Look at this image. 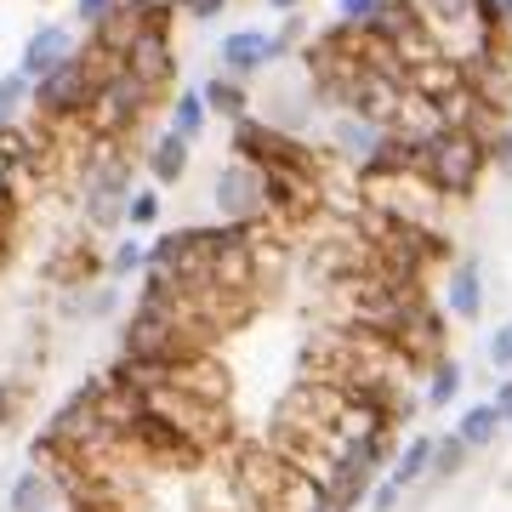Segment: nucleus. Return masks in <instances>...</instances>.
Here are the masks:
<instances>
[{
    "mask_svg": "<svg viewBox=\"0 0 512 512\" xmlns=\"http://www.w3.org/2000/svg\"><path fill=\"white\" fill-rule=\"evenodd\" d=\"M109 74H114V63H103V57L86 46V52H74L63 69H52L46 80H35L29 114H35V120H46V126H74V120H86L97 86H103Z\"/></svg>",
    "mask_w": 512,
    "mask_h": 512,
    "instance_id": "1",
    "label": "nucleus"
},
{
    "mask_svg": "<svg viewBox=\"0 0 512 512\" xmlns=\"http://www.w3.org/2000/svg\"><path fill=\"white\" fill-rule=\"evenodd\" d=\"M131 165L126 154H120V143H97L92 154H86V171H80V217H86V228H97V234H109V228H120L131 211Z\"/></svg>",
    "mask_w": 512,
    "mask_h": 512,
    "instance_id": "2",
    "label": "nucleus"
},
{
    "mask_svg": "<svg viewBox=\"0 0 512 512\" xmlns=\"http://www.w3.org/2000/svg\"><path fill=\"white\" fill-rule=\"evenodd\" d=\"M484 165H490V148L478 143V137H467V131L444 126V131H433V137L421 143L416 171H421L433 188H439L444 200H473V188H478V177H484Z\"/></svg>",
    "mask_w": 512,
    "mask_h": 512,
    "instance_id": "3",
    "label": "nucleus"
},
{
    "mask_svg": "<svg viewBox=\"0 0 512 512\" xmlns=\"http://www.w3.org/2000/svg\"><path fill=\"white\" fill-rule=\"evenodd\" d=\"M148 416L165 421L171 433H183L200 456H211V450L228 444V416H222V404L194 399V393H183V387H171V382L148 387Z\"/></svg>",
    "mask_w": 512,
    "mask_h": 512,
    "instance_id": "4",
    "label": "nucleus"
},
{
    "mask_svg": "<svg viewBox=\"0 0 512 512\" xmlns=\"http://www.w3.org/2000/svg\"><path fill=\"white\" fill-rule=\"evenodd\" d=\"M148 103H154V92H148L143 80L131 69H114L103 86H97V97H92V109H86V137L92 143H120V137H131V126H143V114H148Z\"/></svg>",
    "mask_w": 512,
    "mask_h": 512,
    "instance_id": "5",
    "label": "nucleus"
},
{
    "mask_svg": "<svg viewBox=\"0 0 512 512\" xmlns=\"http://www.w3.org/2000/svg\"><path fill=\"white\" fill-rule=\"evenodd\" d=\"M211 194H217V217L234 222V228H256V222H268L274 211H268V171L251 160H228L217 171V183H211Z\"/></svg>",
    "mask_w": 512,
    "mask_h": 512,
    "instance_id": "6",
    "label": "nucleus"
},
{
    "mask_svg": "<svg viewBox=\"0 0 512 512\" xmlns=\"http://www.w3.org/2000/svg\"><path fill=\"white\" fill-rule=\"evenodd\" d=\"M126 69L137 74L154 97H160L165 86L177 80V46H171V29H143L137 46H131V57H126Z\"/></svg>",
    "mask_w": 512,
    "mask_h": 512,
    "instance_id": "7",
    "label": "nucleus"
},
{
    "mask_svg": "<svg viewBox=\"0 0 512 512\" xmlns=\"http://www.w3.org/2000/svg\"><path fill=\"white\" fill-rule=\"evenodd\" d=\"M222 57V74H234V80H245V74H262L279 63V46L268 29H234V35H222L217 46Z\"/></svg>",
    "mask_w": 512,
    "mask_h": 512,
    "instance_id": "8",
    "label": "nucleus"
},
{
    "mask_svg": "<svg viewBox=\"0 0 512 512\" xmlns=\"http://www.w3.org/2000/svg\"><path fill=\"white\" fill-rule=\"evenodd\" d=\"M74 57V29L69 23H40L35 35H29V46H23L18 57V74L23 80H46L52 69H63Z\"/></svg>",
    "mask_w": 512,
    "mask_h": 512,
    "instance_id": "9",
    "label": "nucleus"
},
{
    "mask_svg": "<svg viewBox=\"0 0 512 512\" xmlns=\"http://www.w3.org/2000/svg\"><path fill=\"white\" fill-rule=\"evenodd\" d=\"M387 131L365 114H336V126H330V148H336V160H348L353 171H365L376 154H382Z\"/></svg>",
    "mask_w": 512,
    "mask_h": 512,
    "instance_id": "10",
    "label": "nucleus"
},
{
    "mask_svg": "<svg viewBox=\"0 0 512 512\" xmlns=\"http://www.w3.org/2000/svg\"><path fill=\"white\" fill-rule=\"evenodd\" d=\"M12 512H74V501H69V490L57 484V473L29 467V473H18V484H12Z\"/></svg>",
    "mask_w": 512,
    "mask_h": 512,
    "instance_id": "11",
    "label": "nucleus"
},
{
    "mask_svg": "<svg viewBox=\"0 0 512 512\" xmlns=\"http://www.w3.org/2000/svg\"><path fill=\"white\" fill-rule=\"evenodd\" d=\"M450 319H478L484 313V268H478L473 256H461L450 279H444V302H439Z\"/></svg>",
    "mask_w": 512,
    "mask_h": 512,
    "instance_id": "12",
    "label": "nucleus"
},
{
    "mask_svg": "<svg viewBox=\"0 0 512 512\" xmlns=\"http://www.w3.org/2000/svg\"><path fill=\"white\" fill-rule=\"evenodd\" d=\"M143 160H148V177H154L160 188H171V183H183V177H188L194 143H188V137H177V131H160V137L143 148Z\"/></svg>",
    "mask_w": 512,
    "mask_h": 512,
    "instance_id": "13",
    "label": "nucleus"
},
{
    "mask_svg": "<svg viewBox=\"0 0 512 512\" xmlns=\"http://www.w3.org/2000/svg\"><path fill=\"white\" fill-rule=\"evenodd\" d=\"M97 268H103V262H97L92 239H63V245L46 256V279H52V285H86Z\"/></svg>",
    "mask_w": 512,
    "mask_h": 512,
    "instance_id": "14",
    "label": "nucleus"
},
{
    "mask_svg": "<svg viewBox=\"0 0 512 512\" xmlns=\"http://www.w3.org/2000/svg\"><path fill=\"white\" fill-rule=\"evenodd\" d=\"M416 6H421V23L444 40V52H450V35L456 29H478V0H416Z\"/></svg>",
    "mask_w": 512,
    "mask_h": 512,
    "instance_id": "15",
    "label": "nucleus"
},
{
    "mask_svg": "<svg viewBox=\"0 0 512 512\" xmlns=\"http://www.w3.org/2000/svg\"><path fill=\"white\" fill-rule=\"evenodd\" d=\"M200 92H205V109L222 114L228 126H239V120L251 114V97H245V86H239L234 74H211V80H205Z\"/></svg>",
    "mask_w": 512,
    "mask_h": 512,
    "instance_id": "16",
    "label": "nucleus"
},
{
    "mask_svg": "<svg viewBox=\"0 0 512 512\" xmlns=\"http://www.w3.org/2000/svg\"><path fill=\"white\" fill-rule=\"evenodd\" d=\"M456 433L467 439V450H490L495 433H501V410H495V399L473 404V410H467V416L456 421Z\"/></svg>",
    "mask_w": 512,
    "mask_h": 512,
    "instance_id": "17",
    "label": "nucleus"
},
{
    "mask_svg": "<svg viewBox=\"0 0 512 512\" xmlns=\"http://www.w3.org/2000/svg\"><path fill=\"white\" fill-rule=\"evenodd\" d=\"M387 478H399L404 490H416L421 478H433V439H427V433H421V439H410L399 450V461H393V473Z\"/></svg>",
    "mask_w": 512,
    "mask_h": 512,
    "instance_id": "18",
    "label": "nucleus"
},
{
    "mask_svg": "<svg viewBox=\"0 0 512 512\" xmlns=\"http://www.w3.org/2000/svg\"><path fill=\"white\" fill-rule=\"evenodd\" d=\"M205 114H211V109H205V92H200V86H194V92H177V103H171V131L194 143V137L205 131Z\"/></svg>",
    "mask_w": 512,
    "mask_h": 512,
    "instance_id": "19",
    "label": "nucleus"
},
{
    "mask_svg": "<svg viewBox=\"0 0 512 512\" xmlns=\"http://www.w3.org/2000/svg\"><path fill=\"white\" fill-rule=\"evenodd\" d=\"M461 382H467V370L456 365V359H439V365H433V382H427V410H450V399H456L461 393Z\"/></svg>",
    "mask_w": 512,
    "mask_h": 512,
    "instance_id": "20",
    "label": "nucleus"
},
{
    "mask_svg": "<svg viewBox=\"0 0 512 512\" xmlns=\"http://www.w3.org/2000/svg\"><path fill=\"white\" fill-rule=\"evenodd\" d=\"M29 97H35V80H23L18 69L0 74V126H18L23 109H29Z\"/></svg>",
    "mask_w": 512,
    "mask_h": 512,
    "instance_id": "21",
    "label": "nucleus"
},
{
    "mask_svg": "<svg viewBox=\"0 0 512 512\" xmlns=\"http://www.w3.org/2000/svg\"><path fill=\"white\" fill-rule=\"evenodd\" d=\"M467 439L461 433H444V439H433V478H456L461 467H467Z\"/></svg>",
    "mask_w": 512,
    "mask_h": 512,
    "instance_id": "22",
    "label": "nucleus"
},
{
    "mask_svg": "<svg viewBox=\"0 0 512 512\" xmlns=\"http://www.w3.org/2000/svg\"><path fill=\"white\" fill-rule=\"evenodd\" d=\"M137 268H148V245L143 239H120L114 256H109V279H126V274H137Z\"/></svg>",
    "mask_w": 512,
    "mask_h": 512,
    "instance_id": "23",
    "label": "nucleus"
},
{
    "mask_svg": "<svg viewBox=\"0 0 512 512\" xmlns=\"http://www.w3.org/2000/svg\"><path fill=\"white\" fill-rule=\"evenodd\" d=\"M23 404H29V382L12 376V382H0V427H12L23 416Z\"/></svg>",
    "mask_w": 512,
    "mask_h": 512,
    "instance_id": "24",
    "label": "nucleus"
},
{
    "mask_svg": "<svg viewBox=\"0 0 512 512\" xmlns=\"http://www.w3.org/2000/svg\"><path fill=\"white\" fill-rule=\"evenodd\" d=\"M126 222H131V228H154V222H160V194H154V188H137V194H131Z\"/></svg>",
    "mask_w": 512,
    "mask_h": 512,
    "instance_id": "25",
    "label": "nucleus"
},
{
    "mask_svg": "<svg viewBox=\"0 0 512 512\" xmlns=\"http://www.w3.org/2000/svg\"><path fill=\"white\" fill-rule=\"evenodd\" d=\"M114 12H120V0H74V18L86 23V35H92V29H103Z\"/></svg>",
    "mask_w": 512,
    "mask_h": 512,
    "instance_id": "26",
    "label": "nucleus"
},
{
    "mask_svg": "<svg viewBox=\"0 0 512 512\" xmlns=\"http://www.w3.org/2000/svg\"><path fill=\"white\" fill-rule=\"evenodd\" d=\"M382 6H387V0H336L342 23H353V29H370V18H376Z\"/></svg>",
    "mask_w": 512,
    "mask_h": 512,
    "instance_id": "27",
    "label": "nucleus"
},
{
    "mask_svg": "<svg viewBox=\"0 0 512 512\" xmlns=\"http://www.w3.org/2000/svg\"><path fill=\"white\" fill-rule=\"evenodd\" d=\"M399 501H404V484H399V478H382V484L370 490V512H399Z\"/></svg>",
    "mask_w": 512,
    "mask_h": 512,
    "instance_id": "28",
    "label": "nucleus"
},
{
    "mask_svg": "<svg viewBox=\"0 0 512 512\" xmlns=\"http://www.w3.org/2000/svg\"><path fill=\"white\" fill-rule=\"evenodd\" d=\"M484 353H490V365H495V370H512V325L495 330V336H490V348H484Z\"/></svg>",
    "mask_w": 512,
    "mask_h": 512,
    "instance_id": "29",
    "label": "nucleus"
},
{
    "mask_svg": "<svg viewBox=\"0 0 512 512\" xmlns=\"http://www.w3.org/2000/svg\"><path fill=\"white\" fill-rule=\"evenodd\" d=\"M177 12H188V18H200V23H211L217 12H228V0H171Z\"/></svg>",
    "mask_w": 512,
    "mask_h": 512,
    "instance_id": "30",
    "label": "nucleus"
},
{
    "mask_svg": "<svg viewBox=\"0 0 512 512\" xmlns=\"http://www.w3.org/2000/svg\"><path fill=\"white\" fill-rule=\"evenodd\" d=\"M490 160H495V165H501V171H507V177H512V131H501V137H495Z\"/></svg>",
    "mask_w": 512,
    "mask_h": 512,
    "instance_id": "31",
    "label": "nucleus"
},
{
    "mask_svg": "<svg viewBox=\"0 0 512 512\" xmlns=\"http://www.w3.org/2000/svg\"><path fill=\"white\" fill-rule=\"evenodd\" d=\"M495 410H501V421H512V382L495 387Z\"/></svg>",
    "mask_w": 512,
    "mask_h": 512,
    "instance_id": "32",
    "label": "nucleus"
},
{
    "mask_svg": "<svg viewBox=\"0 0 512 512\" xmlns=\"http://www.w3.org/2000/svg\"><path fill=\"white\" fill-rule=\"evenodd\" d=\"M262 6H268V12H285V18H296V6H302V0H262Z\"/></svg>",
    "mask_w": 512,
    "mask_h": 512,
    "instance_id": "33",
    "label": "nucleus"
},
{
    "mask_svg": "<svg viewBox=\"0 0 512 512\" xmlns=\"http://www.w3.org/2000/svg\"><path fill=\"white\" fill-rule=\"evenodd\" d=\"M0 183H12V165H6V160H0Z\"/></svg>",
    "mask_w": 512,
    "mask_h": 512,
    "instance_id": "34",
    "label": "nucleus"
}]
</instances>
